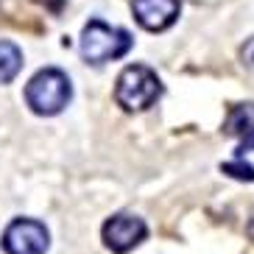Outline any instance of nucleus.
I'll use <instances>...</instances> for the list:
<instances>
[{"instance_id": "obj_12", "label": "nucleus", "mask_w": 254, "mask_h": 254, "mask_svg": "<svg viewBox=\"0 0 254 254\" xmlns=\"http://www.w3.org/2000/svg\"><path fill=\"white\" fill-rule=\"evenodd\" d=\"M249 238L254 240V212H252V221H249Z\"/></svg>"}, {"instance_id": "obj_1", "label": "nucleus", "mask_w": 254, "mask_h": 254, "mask_svg": "<svg viewBox=\"0 0 254 254\" xmlns=\"http://www.w3.org/2000/svg\"><path fill=\"white\" fill-rule=\"evenodd\" d=\"M73 98V84H70L67 73H62L59 67H45L39 70L25 87V104L31 106V112L51 118L59 115Z\"/></svg>"}, {"instance_id": "obj_3", "label": "nucleus", "mask_w": 254, "mask_h": 254, "mask_svg": "<svg viewBox=\"0 0 254 254\" xmlns=\"http://www.w3.org/2000/svg\"><path fill=\"white\" fill-rule=\"evenodd\" d=\"M81 56L90 64H104L126 56L131 48V34L115 25H106L104 20H90L81 31Z\"/></svg>"}, {"instance_id": "obj_9", "label": "nucleus", "mask_w": 254, "mask_h": 254, "mask_svg": "<svg viewBox=\"0 0 254 254\" xmlns=\"http://www.w3.org/2000/svg\"><path fill=\"white\" fill-rule=\"evenodd\" d=\"M221 171L232 179H240V182H254V165L243 162V159H235V162H226L221 165Z\"/></svg>"}, {"instance_id": "obj_2", "label": "nucleus", "mask_w": 254, "mask_h": 254, "mask_svg": "<svg viewBox=\"0 0 254 254\" xmlns=\"http://www.w3.org/2000/svg\"><path fill=\"white\" fill-rule=\"evenodd\" d=\"M162 95V81L145 64H128L123 73L118 75L115 84V101H118L126 112H142L148 106L157 104V98Z\"/></svg>"}, {"instance_id": "obj_4", "label": "nucleus", "mask_w": 254, "mask_h": 254, "mask_svg": "<svg viewBox=\"0 0 254 254\" xmlns=\"http://www.w3.org/2000/svg\"><path fill=\"white\" fill-rule=\"evenodd\" d=\"M51 246V235L45 224L34 218H17L3 232V252L6 254H45Z\"/></svg>"}, {"instance_id": "obj_6", "label": "nucleus", "mask_w": 254, "mask_h": 254, "mask_svg": "<svg viewBox=\"0 0 254 254\" xmlns=\"http://www.w3.org/2000/svg\"><path fill=\"white\" fill-rule=\"evenodd\" d=\"M137 23L145 31H168L179 20V0H131Z\"/></svg>"}, {"instance_id": "obj_5", "label": "nucleus", "mask_w": 254, "mask_h": 254, "mask_svg": "<svg viewBox=\"0 0 254 254\" xmlns=\"http://www.w3.org/2000/svg\"><path fill=\"white\" fill-rule=\"evenodd\" d=\"M148 235V226L145 221L137 215H128V212H118L104 224L101 229V238H104V246L115 254H128L131 249H137Z\"/></svg>"}, {"instance_id": "obj_11", "label": "nucleus", "mask_w": 254, "mask_h": 254, "mask_svg": "<svg viewBox=\"0 0 254 254\" xmlns=\"http://www.w3.org/2000/svg\"><path fill=\"white\" fill-rule=\"evenodd\" d=\"M246 151H254V134L249 137V140H243V142H240V145H238V157H243Z\"/></svg>"}, {"instance_id": "obj_10", "label": "nucleus", "mask_w": 254, "mask_h": 254, "mask_svg": "<svg viewBox=\"0 0 254 254\" xmlns=\"http://www.w3.org/2000/svg\"><path fill=\"white\" fill-rule=\"evenodd\" d=\"M240 59H243V64H246V67L254 70V37L246 39V45L240 48Z\"/></svg>"}, {"instance_id": "obj_8", "label": "nucleus", "mask_w": 254, "mask_h": 254, "mask_svg": "<svg viewBox=\"0 0 254 254\" xmlns=\"http://www.w3.org/2000/svg\"><path fill=\"white\" fill-rule=\"evenodd\" d=\"M20 70H23V51L14 42L0 39V84L14 81Z\"/></svg>"}, {"instance_id": "obj_7", "label": "nucleus", "mask_w": 254, "mask_h": 254, "mask_svg": "<svg viewBox=\"0 0 254 254\" xmlns=\"http://www.w3.org/2000/svg\"><path fill=\"white\" fill-rule=\"evenodd\" d=\"M226 134L240 137V142L254 134V104H238L229 109V118L224 123Z\"/></svg>"}]
</instances>
